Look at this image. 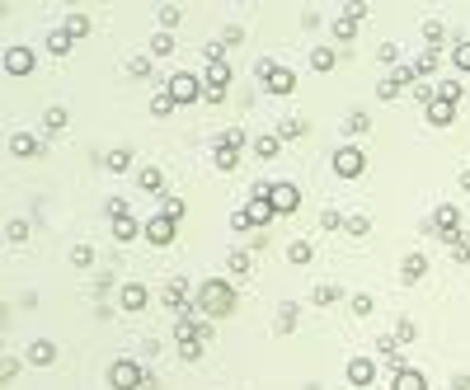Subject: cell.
Returning <instances> with one entry per match:
<instances>
[{
  "label": "cell",
  "instance_id": "cell-1",
  "mask_svg": "<svg viewBox=\"0 0 470 390\" xmlns=\"http://www.w3.org/2000/svg\"><path fill=\"white\" fill-rule=\"evenodd\" d=\"M198 311L207 315V320L235 315V287L226 283V278H207V283L198 287Z\"/></svg>",
  "mask_w": 470,
  "mask_h": 390
},
{
  "label": "cell",
  "instance_id": "cell-2",
  "mask_svg": "<svg viewBox=\"0 0 470 390\" xmlns=\"http://www.w3.org/2000/svg\"><path fill=\"white\" fill-rule=\"evenodd\" d=\"M108 386L113 390H141L146 386V367L132 362V358H118V362L108 367Z\"/></svg>",
  "mask_w": 470,
  "mask_h": 390
},
{
  "label": "cell",
  "instance_id": "cell-3",
  "mask_svg": "<svg viewBox=\"0 0 470 390\" xmlns=\"http://www.w3.org/2000/svg\"><path fill=\"white\" fill-rule=\"evenodd\" d=\"M240 146H245V132L240 127L221 132V141H216V151H212V165H216V170H235V165H240Z\"/></svg>",
  "mask_w": 470,
  "mask_h": 390
},
{
  "label": "cell",
  "instance_id": "cell-4",
  "mask_svg": "<svg viewBox=\"0 0 470 390\" xmlns=\"http://www.w3.org/2000/svg\"><path fill=\"white\" fill-rule=\"evenodd\" d=\"M203 90H207V85L193 76V71H174V76H170V85H165V94H170L174 104H193Z\"/></svg>",
  "mask_w": 470,
  "mask_h": 390
},
{
  "label": "cell",
  "instance_id": "cell-5",
  "mask_svg": "<svg viewBox=\"0 0 470 390\" xmlns=\"http://www.w3.org/2000/svg\"><path fill=\"white\" fill-rule=\"evenodd\" d=\"M259 80L268 94H292L296 90V76H292L287 66H273V61H259Z\"/></svg>",
  "mask_w": 470,
  "mask_h": 390
},
{
  "label": "cell",
  "instance_id": "cell-6",
  "mask_svg": "<svg viewBox=\"0 0 470 390\" xmlns=\"http://www.w3.org/2000/svg\"><path fill=\"white\" fill-rule=\"evenodd\" d=\"M362 146H339V151H334V174H339V179H358V174H362Z\"/></svg>",
  "mask_w": 470,
  "mask_h": 390
},
{
  "label": "cell",
  "instance_id": "cell-7",
  "mask_svg": "<svg viewBox=\"0 0 470 390\" xmlns=\"http://www.w3.org/2000/svg\"><path fill=\"white\" fill-rule=\"evenodd\" d=\"M268 203H273V212H278V216H292V212L301 207V193H296V183H273Z\"/></svg>",
  "mask_w": 470,
  "mask_h": 390
},
{
  "label": "cell",
  "instance_id": "cell-8",
  "mask_svg": "<svg viewBox=\"0 0 470 390\" xmlns=\"http://www.w3.org/2000/svg\"><path fill=\"white\" fill-rule=\"evenodd\" d=\"M141 235H146V240H151V245L160 249V245H170V240H174V221H170L165 212H156V216L141 226Z\"/></svg>",
  "mask_w": 470,
  "mask_h": 390
},
{
  "label": "cell",
  "instance_id": "cell-9",
  "mask_svg": "<svg viewBox=\"0 0 470 390\" xmlns=\"http://www.w3.org/2000/svg\"><path fill=\"white\" fill-rule=\"evenodd\" d=\"M10 151H14L19 160H33L38 151H43V141H38L33 132H14V136H10Z\"/></svg>",
  "mask_w": 470,
  "mask_h": 390
},
{
  "label": "cell",
  "instance_id": "cell-10",
  "mask_svg": "<svg viewBox=\"0 0 470 390\" xmlns=\"http://www.w3.org/2000/svg\"><path fill=\"white\" fill-rule=\"evenodd\" d=\"M5 71H10V76H28V71H33V52H28V48H10V52H5Z\"/></svg>",
  "mask_w": 470,
  "mask_h": 390
},
{
  "label": "cell",
  "instance_id": "cell-11",
  "mask_svg": "<svg viewBox=\"0 0 470 390\" xmlns=\"http://www.w3.org/2000/svg\"><path fill=\"white\" fill-rule=\"evenodd\" d=\"M423 273H428V259H423V254H405V263H400V283L414 287Z\"/></svg>",
  "mask_w": 470,
  "mask_h": 390
},
{
  "label": "cell",
  "instance_id": "cell-12",
  "mask_svg": "<svg viewBox=\"0 0 470 390\" xmlns=\"http://www.w3.org/2000/svg\"><path fill=\"white\" fill-rule=\"evenodd\" d=\"M28 362H33V367H52V362H57V343H52V338H33Z\"/></svg>",
  "mask_w": 470,
  "mask_h": 390
},
{
  "label": "cell",
  "instance_id": "cell-13",
  "mask_svg": "<svg viewBox=\"0 0 470 390\" xmlns=\"http://www.w3.org/2000/svg\"><path fill=\"white\" fill-rule=\"evenodd\" d=\"M428 123H433V127H451V123H456V104L433 99V104H428Z\"/></svg>",
  "mask_w": 470,
  "mask_h": 390
},
{
  "label": "cell",
  "instance_id": "cell-14",
  "mask_svg": "<svg viewBox=\"0 0 470 390\" xmlns=\"http://www.w3.org/2000/svg\"><path fill=\"white\" fill-rule=\"evenodd\" d=\"M371 376H376L371 358H353V362H348V381H353V386H371Z\"/></svg>",
  "mask_w": 470,
  "mask_h": 390
},
{
  "label": "cell",
  "instance_id": "cell-15",
  "mask_svg": "<svg viewBox=\"0 0 470 390\" xmlns=\"http://www.w3.org/2000/svg\"><path fill=\"white\" fill-rule=\"evenodd\" d=\"M395 390H428V381L418 367H405V371H395Z\"/></svg>",
  "mask_w": 470,
  "mask_h": 390
},
{
  "label": "cell",
  "instance_id": "cell-16",
  "mask_svg": "<svg viewBox=\"0 0 470 390\" xmlns=\"http://www.w3.org/2000/svg\"><path fill=\"white\" fill-rule=\"evenodd\" d=\"M278 151H283V136H278V132H263L259 141H254V156L259 160H273Z\"/></svg>",
  "mask_w": 470,
  "mask_h": 390
},
{
  "label": "cell",
  "instance_id": "cell-17",
  "mask_svg": "<svg viewBox=\"0 0 470 390\" xmlns=\"http://www.w3.org/2000/svg\"><path fill=\"white\" fill-rule=\"evenodd\" d=\"M118 301H123V311H141V306H146V287H141V283H127Z\"/></svg>",
  "mask_w": 470,
  "mask_h": 390
},
{
  "label": "cell",
  "instance_id": "cell-18",
  "mask_svg": "<svg viewBox=\"0 0 470 390\" xmlns=\"http://www.w3.org/2000/svg\"><path fill=\"white\" fill-rule=\"evenodd\" d=\"M136 183H141V188H146V193H165V188H170V183H165V174H160L156 165H146V170H141V174H136Z\"/></svg>",
  "mask_w": 470,
  "mask_h": 390
},
{
  "label": "cell",
  "instance_id": "cell-19",
  "mask_svg": "<svg viewBox=\"0 0 470 390\" xmlns=\"http://www.w3.org/2000/svg\"><path fill=\"white\" fill-rule=\"evenodd\" d=\"M71 43H76V38H71L66 28H57V33H48V52H52V57H66V52H71Z\"/></svg>",
  "mask_w": 470,
  "mask_h": 390
},
{
  "label": "cell",
  "instance_id": "cell-20",
  "mask_svg": "<svg viewBox=\"0 0 470 390\" xmlns=\"http://www.w3.org/2000/svg\"><path fill=\"white\" fill-rule=\"evenodd\" d=\"M113 240H118V245H127V240H136V221H132V212L113 221Z\"/></svg>",
  "mask_w": 470,
  "mask_h": 390
},
{
  "label": "cell",
  "instance_id": "cell-21",
  "mask_svg": "<svg viewBox=\"0 0 470 390\" xmlns=\"http://www.w3.org/2000/svg\"><path fill=\"white\" fill-rule=\"evenodd\" d=\"M461 94H466V90H461V80H451V76L438 85V99H442V104H461Z\"/></svg>",
  "mask_w": 470,
  "mask_h": 390
},
{
  "label": "cell",
  "instance_id": "cell-22",
  "mask_svg": "<svg viewBox=\"0 0 470 390\" xmlns=\"http://www.w3.org/2000/svg\"><path fill=\"white\" fill-rule=\"evenodd\" d=\"M113 174H123V170H132V151L127 146H118V151H108V160H104Z\"/></svg>",
  "mask_w": 470,
  "mask_h": 390
},
{
  "label": "cell",
  "instance_id": "cell-23",
  "mask_svg": "<svg viewBox=\"0 0 470 390\" xmlns=\"http://www.w3.org/2000/svg\"><path fill=\"white\" fill-rule=\"evenodd\" d=\"M353 38H358V19H348V14H343L339 24H334V43H353Z\"/></svg>",
  "mask_w": 470,
  "mask_h": 390
},
{
  "label": "cell",
  "instance_id": "cell-24",
  "mask_svg": "<svg viewBox=\"0 0 470 390\" xmlns=\"http://www.w3.org/2000/svg\"><path fill=\"white\" fill-rule=\"evenodd\" d=\"M315 254H311V245H306V240H292L287 245V263H311Z\"/></svg>",
  "mask_w": 470,
  "mask_h": 390
},
{
  "label": "cell",
  "instance_id": "cell-25",
  "mask_svg": "<svg viewBox=\"0 0 470 390\" xmlns=\"http://www.w3.org/2000/svg\"><path fill=\"white\" fill-rule=\"evenodd\" d=\"M451 66H456V71H470V43H466V38H456V48H451Z\"/></svg>",
  "mask_w": 470,
  "mask_h": 390
},
{
  "label": "cell",
  "instance_id": "cell-26",
  "mask_svg": "<svg viewBox=\"0 0 470 390\" xmlns=\"http://www.w3.org/2000/svg\"><path fill=\"white\" fill-rule=\"evenodd\" d=\"M339 296H343V291H339V287H329V283H325V287H315V291H311V301H315V306H334Z\"/></svg>",
  "mask_w": 470,
  "mask_h": 390
},
{
  "label": "cell",
  "instance_id": "cell-27",
  "mask_svg": "<svg viewBox=\"0 0 470 390\" xmlns=\"http://www.w3.org/2000/svg\"><path fill=\"white\" fill-rule=\"evenodd\" d=\"M66 33H71V38H85V33H90V19H85V14H66Z\"/></svg>",
  "mask_w": 470,
  "mask_h": 390
},
{
  "label": "cell",
  "instance_id": "cell-28",
  "mask_svg": "<svg viewBox=\"0 0 470 390\" xmlns=\"http://www.w3.org/2000/svg\"><path fill=\"white\" fill-rule=\"evenodd\" d=\"M174 108H179V104H174V99H170V94H165V90H160L156 99H151V113H156V118H170V113H174Z\"/></svg>",
  "mask_w": 470,
  "mask_h": 390
},
{
  "label": "cell",
  "instance_id": "cell-29",
  "mask_svg": "<svg viewBox=\"0 0 470 390\" xmlns=\"http://www.w3.org/2000/svg\"><path fill=\"white\" fill-rule=\"evenodd\" d=\"M127 76L132 80H146V76H151V57H132V61H127Z\"/></svg>",
  "mask_w": 470,
  "mask_h": 390
},
{
  "label": "cell",
  "instance_id": "cell-30",
  "mask_svg": "<svg viewBox=\"0 0 470 390\" xmlns=\"http://www.w3.org/2000/svg\"><path fill=\"white\" fill-rule=\"evenodd\" d=\"M43 127L61 132V127H66V108H48V113H43Z\"/></svg>",
  "mask_w": 470,
  "mask_h": 390
},
{
  "label": "cell",
  "instance_id": "cell-31",
  "mask_svg": "<svg viewBox=\"0 0 470 390\" xmlns=\"http://www.w3.org/2000/svg\"><path fill=\"white\" fill-rule=\"evenodd\" d=\"M174 52V38H170V33H156V38H151V57H170Z\"/></svg>",
  "mask_w": 470,
  "mask_h": 390
},
{
  "label": "cell",
  "instance_id": "cell-32",
  "mask_svg": "<svg viewBox=\"0 0 470 390\" xmlns=\"http://www.w3.org/2000/svg\"><path fill=\"white\" fill-rule=\"evenodd\" d=\"M179 358H183V362H198V358H203V338H188V343H179Z\"/></svg>",
  "mask_w": 470,
  "mask_h": 390
},
{
  "label": "cell",
  "instance_id": "cell-33",
  "mask_svg": "<svg viewBox=\"0 0 470 390\" xmlns=\"http://www.w3.org/2000/svg\"><path fill=\"white\" fill-rule=\"evenodd\" d=\"M311 66H315V71H329V66H334V52H329V48H315V52H311Z\"/></svg>",
  "mask_w": 470,
  "mask_h": 390
},
{
  "label": "cell",
  "instance_id": "cell-34",
  "mask_svg": "<svg viewBox=\"0 0 470 390\" xmlns=\"http://www.w3.org/2000/svg\"><path fill=\"white\" fill-rule=\"evenodd\" d=\"M71 263H76V268H90V263H94V249H90V245H76V249H71Z\"/></svg>",
  "mask_w": 470,
  "mask_h": 390
},
{
  "label": "cell",
  "instance_id": "cell-35",
  "mask_svg": "<svg viewBox=\"0 0 470 390\" xmlns=\"http://www.w3.org/2000/svg\"><path fill=\"white\" fill-rule=\"evenodd\" d=\"M400 90H405V85H400V80H395V76H386V80H381V85H376V94H381V99H395Z\"/></svg>",
  "mask_w": 470,
  "mask_h": 390
},
{
  "label": "cell",
  "instance_id": "cell-36",
  "mask_svg": "<svg viewBox=\"0 0 470 390\" xmlns=\"http://www.w3.org/2000/svg\"><path fill=\"white\" fill-rule=\"evenodd\" d=\"M292 325H296V306L287 301V306H283V315H278V334H287Z\"/></svg>",
  "mask_w": 470,
  "mask_h": 390
},
{
  "label": "cell",
  "instance_id": "cell-37",
  "mask_svg": "<svg viewBox=\"0 0 470 390\" xmlns=\"http://www.w3.org/2000/svg\"><path fill=\"white\" fill-rule=\"evenodd\" d=\"M320 226H325V231H339V226H348V221H343V212H325V216H320Z\"/></svg>",
  "mask_w": 470,
  "mask_h": 390
},
{
  "label": "cell",
  "instance_id": "cell-38",
  "mask_svg": "<svg viewBox=\"0 0 470 390\" xmlns=\"http://www.w3.org/2000/svg\"><path fill=\"white\" fill-rule=\"evenodd\" d=\"M14 376H19V358H5V362H0V381H5V386H10V381H14Z\"/></svg>",
  "mask_w": 470,
  "mask_h": 390
},
{
  "label": "cell",
  "instance_id": "cell-39",
  "mask_svg": "<svg viewBox=\"0 0 470 390\" xmlns=\"http://www.w3.org/2000/svg\"><path fill=\"white\" fill-rule=\"evenodd\" d=\"M24 235H28V226H24V221H10V226H5V240H10V245H19Z\"/></svg>",
  "mask_w": 470,
  "mask_h": 390
},
{
  "label": "cell",
  "instance_id": "cell-40",
  "mask_svg": "<svg viewBox=\"0 0 470 390\" xmlns=\"http://www.w3.org/2000/svg\"><path fill=\"white\" fill-rule=\"evenodd\" d=\"M423 38H428V48H442L447 33H442V24H428V28H423Z\"/></svg>",
  "mask_w": 470,
  "mask_h": 390
},
{
  "label": "cell",
  "instance_id": "cell-41",
  "mask_svg": "<svg viewBox=\"0 0 470 390\" xmlns=\"http://www.w3.org/2000/svg\"><path fill=\"white\" fill-rule=\"evenodd\" d=\"M433 66H438V52H423V57H418V61H414V71H418V76H428Z\"/></svg>",
  "mask_w": 470,
  "mask_h": 390
},
{
  "label": "cell",
  "instance_id": "cell-42",
  "mask_svg": "<svg viewBox=\"0 0 470 390\" xmlns=\"http://www.w3.org/2000/svg\"><path fill=\"white\" fill-rule=\"evenodd\" d=\"M226 268H231V273H245V268H249V254H240V249H235L231 259H226Z\"/></svg>",
  "mask_w": 470,
  "mask_h": 390
},
{
  "label": "cell",
  "instance_id": "cell-43",
  "mask_svg": "<svg viewBox=\"0 0 470 390\" xmlns=\"http://www.w3.org/2000/svg\"><path fill=\"white\" fill-rule=\"evenodd\" d=\"M179 14H183L179 5H165V10H160V24H165V28H170V24H179Z\"/></svg>",
  "mask_w": 470,
  "mask_h": 390
},
{
  "label": "cell",
  "instance_id": "cell-44",
  "mask_svg": "<svg viewBox=\"0 0 470 390\" xmlns=\"http://www.w3.org/2000/svg\"><path fill=\"white\" fill-rule=\"evenodd\" d=\"M395 338L409 343V338H414V320H400V325H395Z\"/></svg>",
  "mask_w": 470,
  "mask_h": 390
},
{
  "label": "cell",
  "instance_id": "cell-45",
  "mask_svg": "<svg viewBox=\"0 0 470 390\" xmlns=\"http://www.w3.org/2000/svg\"><path fill=\"white\" fill-rule=\"evenodd\" d=\"M108 216H113V221H118V216H127V203H123V198H108Z\"/></svg>",
  "mask_w": 470,
  "mask_h": 390
},
{
  "label": "cell",
  "instance_id": "cell-46",
  "mask_svg": "<svg viewBox=\"0 0 470 390\" xmlns=\"http://www.w3.org/2000/svg\"><path fill=\"white\" fill-rule=\"evenodd\" d=\"M165 216H170V221H179V216H183V203H179V198H165Z\"/></svg>",
  "mask_w": 470,
  "mask_h": 390
},
{
  "label": "cell",
  "instance_id": "cell-47",
  "mask_svg": "<svg viewBox=\"0 0 470 390\" xmlns=\"http://www.w3.org/2000/svg\"><path fill=\"white\" fill-rule=\"evenodd\" d=\"M348 231H353V235H367V231H371V221H367V216H348Z\"/></svg>",
  "mask_w": 470,
  "mask_h": 390
},
{
  "label": "cell",
  "instance_id": "cell-48",
  "mask_svg": "<svg viewBox=\"0 0 470 390\" xmlns=\"http://www.w3.org/2000/svg\"><path fill=\"white\" fill-rule=\"evenodd\" d=\"M348 132H367V113H348V123H343Z\"/></svg>",
  "mask_w": 470,
  "mask_h": 390
},
{
  "label": "cell",
  "instance_id": "cell-49",
  "mask_svg": "<svg viewBox=\"0 0 470 390\" xmlns=\"http://www.w3.org/2000/svg\"><path fill=\"white\" fill-rule=\"evenodd\" d=\"M301 132H306L301 118H287V123H283V136H301Z\"/></svg>",
  "mask_w": 470,
  "mask_h": 390
},
{
  "label": "cell",
  "instance_id": "cell-50",
  "mask_svg": "<svg viewBox=\"0 0 470 390\" xmlns=\"http://www.w3.org/2000/svg\"><path fill=\"white\" fill-rule=\"evenodd\" d=\"M470 386V371H451V390H466Z\"/></svg>",
  "mask_w": 470,
  "mask_h": 390
},
{
  "label": "cell",
  "instance_id": "cell-51",
  "mask_svg": "<svg viewBox=\"0 0 470 390\" xmlns=\"http://www.w3.org/2000/svg\"><path fill=\"white\" fill-rule=\"evenodd\" d=\"M353 311H358V315H371V296H353Z\"/></svg>",
  "mask_w": 470,
  "mask_h": 390
},
{
  "label": "cell",
  "instance_id": "cell-52",
  "mask_svg": "<svg viewBox=\"0 0 470 390\" xmlns=\"http://www.w3.org/2000/svg\"><path fill=\"white\" fill-rule=\"evenodd\" d=\"M461 188H466V193H470V170H466V174H461Z\"/></svg>",
  "mask_w": 470,
  "mask_h": 390
},
{
  "label": "cell",
  "instance_id": "cell-53",
  "mask_svg": "<svg viewBox=\"0 0 470 390\" xmlns=\"http://www.w3.org/2000/svg\"><path fill=\"white\" fill-rule=\"evenodd\" d=\"M466 263H470V254H466Z\"/></svg>",
  "mask_w": 470,
  "mask_h": 390
}]
</instances>
